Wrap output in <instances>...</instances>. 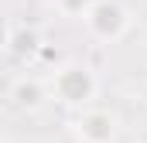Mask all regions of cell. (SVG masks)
I'll return each instance as SVG.
<instances>
[{
    "label": "cell",
    "instance_id": "obj_4",
    "mask_svg": "<svg viewBox=\"0 0 147 143\" xmlns=\"http://www.w3.org/2000/svg\"><path fill=\"white\" fill-rule=\"evenodd\" d=\"M10 102L14 109H21V112H38V109L45 106V99H48V85L34 78V75H21V78H14V85H10Z\"/></svg>",
    "mask_w": 147,
    "mask_h": 143
},
{
    "label": "cell",
    "instance_id": "obj_1",
    "mask_svg": "<svg viewBox=\"0 0 147 143\" xmlns=\"http://www.w3.org/2000/svg\"><path fill=\"white\" fill-rule=\"evenodd\" d=\"M96 89H99L96 72L89 65H82V61H69V65L55 68L51 72V82H48V96L58 99L69 109H86L96 99Z\"/></svg>",
    "mask_w": 147,
    "mask_h": 143
},
{
    "label": "cell",
    "instance_id": "obj_6",
    "mask_svg": "<svg viewBox=\"0 0 147 143\" xmlns=\"http://www.w3.org/2000/svg\"><path fill=\"white\" fill-rule=\"evenodd\" d=\"M89 3H92V0H58V10H62L65 17H82Z\"/></svg>",
    "mask_w": 147,
    "mask_h": 143
},
{
    "label": "cell",
    "instance_id": "obj_2",
    "mask_svg": "<svg viewBox=\"0 0 147 143\" xmlns=\"http://www.w3.org/2000/svg\"><path fill=\"white\" fill-rule=\"evenodd\" d=\"M82 21H86L89 34L96 37V41H103V44H116L120 37L130 31V14L116 0H92L86 7Z\"/></svg>",
    "mask_w": 147,
    "mask_h": 143
},
{
    "label": "cell",
    "instance_id": "obj_7",
    "mask_svg": "<svg viewBox=\"0 0 147 143\" xmlns=\"http://www.w3.org/2000/svg\"><path fill=\"white\" fill-rule=\"evenodd\" d=\"M3 48H10V27H7V21L0 17V51Z\"/></svg>",
    "mask_w": 147,
    "mask_h": 143
},
{
    "label": "cell",
    "instance_id": "obj_3",
    "mask_svg": "<svg viewBox=\"0 0 147 143\" xmlns=\"http://www.w3.org/2000/svg\"><path fill=\"white\" fill-rule=\"evenodd\" d=\"M116 133H120V119L113 116L110 109H99V106L79 109V119H75L79 143H113Z\"/></svg>",
    "mask_w": 147,
    "mask_h": 143
},
{
    "label": "cell",
    "instance_id": "obj_5",
    "mask_svg": "<svg viewBox=\"0 0 147 143\" xmlns=\"http://www.w3.org/2000/svg\"><path fill=\"white\" fill-rule=\"evenodd\" d=\"M10 48H14L17 55L38 51V34H34V31H21V34H14V31H10Z\"/></svg>",
    "mask_w": 147,
    "mask_h": 143
}]
</instances>
